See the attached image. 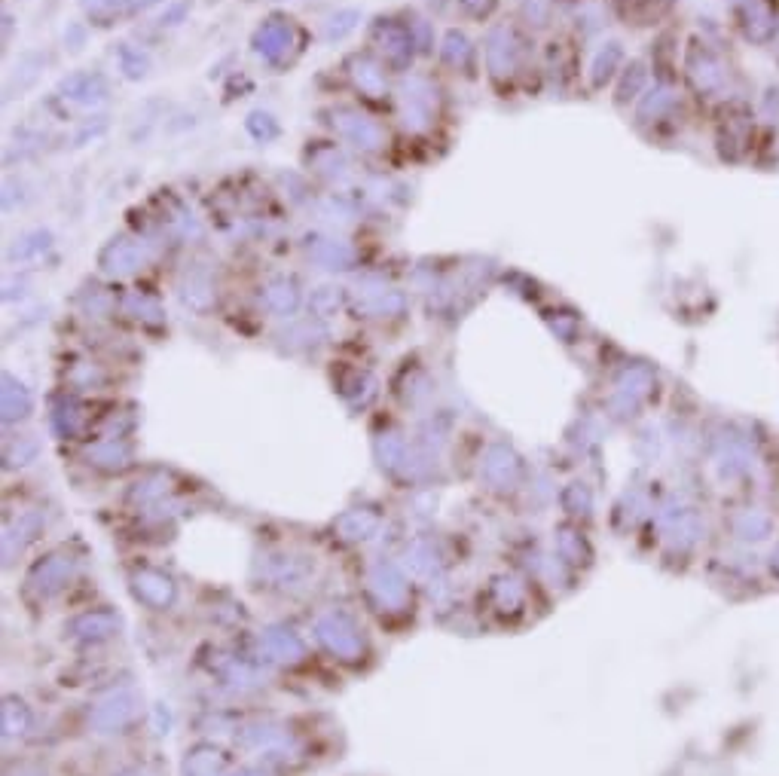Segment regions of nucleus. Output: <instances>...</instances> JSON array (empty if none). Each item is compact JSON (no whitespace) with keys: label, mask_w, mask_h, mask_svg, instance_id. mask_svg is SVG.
Masks as SVG:
<instances>
[{"label":"nucleus","mask_w":779,"mask_h":776,"mask_svg":"<svg viewBox=\"0 0 779 776\" xmlns=\"http://www.w3.org/2000/svg\"><path fill=\"white\" fill-rule=\"evenodd\" d=\"M743 31L752 43H770L779 34L776 13L764 4V0H749L743 7Z\"/></svg>","instance_id":"nucleus-1"},{"label":"nucleus","mask_w":779,"mask_h":776,"mask_svg":"<svg viewBox=\"0 0 779 776\" xmlns=\"http://www.w3.org/2000/svg\"><path fill=\"white\" fill-rule=\"evenodd\" d=\"M691 77H694L697 89H703V92H718L721 86H725V68H721V62L706 49L697 55V62L691 65Z\"/></svg>","instance_id":"nucleus-2"},{"label":"nucleus","mask_w":779,"mask_h":776,"mask_svg":"<svg viewBox=\"0 0 779 776\" xmlns=\"http://www.w3.org/2000/svg\"><path fill=\"white\" fill-rule=\"evenodd\" d=\"M761 120L779 123V86H770V89L761 95Z\"/></svg>","instance_id":"nucleus-3"}]
</instances>
